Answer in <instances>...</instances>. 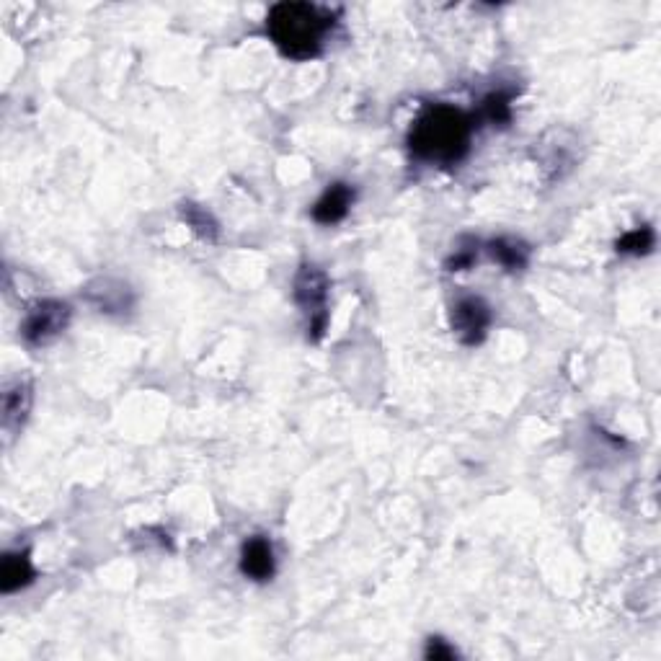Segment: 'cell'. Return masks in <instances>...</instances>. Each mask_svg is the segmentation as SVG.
Wrapping results in <instances>:
<instances>
[{
    "label": "cell",
    "instance_id": "obj_1",
    "mask_svg": "<svg viewBox=\"0 0 661 661\" xmlns=\"http://www.w3.org/2000/svg\"><path fill=\"white\" fill-rule=\"evenodd\" d=\"M473 117L447 104L429 106L421 112L411 132H408V150L416 161L432 166H455L468 155L473 140Z\"/></svg>",
    "mask_w": 661,
    "mask_h": 661
},
{
    "label": "cell",
    "instance_id": "obj_2",
    "mask_svg": "<svg viewBox=\"0 0 661 661\" xmlns=\"http://www.w3.org/2000/svg\"><path fill=\"white\" fill-rule=\"evenodd\" d=\"M336 16L313 3H277L266 16V34L290 60H313L326 47Z\"/></svg>",
    "mask_w": 661,
    "mask_h": 661
},
{
    "label": "cell",
    "instance_id": "obj_3",
    "mask_svg": "<svg viewBox=\"0 0 661 661\" xmlns=\"http://www.w3.org/2000/svg\"><path fill=\"white\" fill-rule=\"evenodd\" d=\"M328 277L321 266L303 264L295 274V303L308 318V339L321 341L328 328Z\"/></svg>",
    "mask_w": 661,
    "mask_h": 661
},
{
    "label": "cell",
    "instance_id": "obj_4",
    "mask_svg": "<svg viewBox=\"0 0 661 661\" xmlns=\"http://www.w3.org/2000/svg\"><path fill=\"white\" fill-rule=\"evenodd\" d=\"M70 305L62 300H39L26 310L21 321V339L29 346H44L65 334L70 323Z\"/></svg>",
    "mask_w": 661,
    "mask_h": 661
},
{
    "label": "cell",
    "instance_id": "obj_5",
    "mask_svg": "<svg viewBox=\"0 0 661 661\" xmlns=\"http://www.w3.org/2000/svg\"><path fill=\"white\" fill-rule=\"evenodd\" d=\"M494 313L491 305L476 295H465L455 300L450 310V326L465 346H476L489 334Z\"/></svg>",
    "mask_w": 661,
    "mask_h": 661
},
{
    "label": "cell",
    "instance_id": "obj_6",
    "mask_svg": "<svg viewBox=\"0 0 661 661\" xmlns=\"http://www.w3.org/2000/svg\"><path fill=\"white\" fill-rule=\"evenodd\" d=\"M354 204V186L344 184V181H334V184H328L326 192L321 194L316 204H313V220L318 225H336L341 223L349 210H352Z\"/></svg>",
    "mask_w": 661,
    "mask_h": 661
},
{
    "label": "cell",
    "instance_id": "obj_7",
    "mask_svg": "<svg viewBox=\"0 0 661 661\" xmlns=\"http://www.w3.org/2000/svg\"><path fill=\"white\" fill-rule=\"evenodd\" d=\"M241 571L251 581H269L277 571V561H274V548L269 538L264 535H254L248 538L241 548Z\"/></svg>",
    "mask_w": 661,
    "mask_h": 661
},
{
    "label": "cell",
    "instance_id": "obj_8",
    "mask_svg": "<svg viewBox=\"0 0 661 661\" xmlns=\"http://www.w3.org/2000/svg\"><path fill=\"white\" fill-rule=\"evenodd\" d=\"M86 297L101 313H127L132 308V290L117 279H96L86 287Z\"/></svg>",
    "mask_w": 661,
    "mask_h": 661
},
{
    "label": "cell",
    "instance_id": "obj_9",
    "mask_svg": "<svg viewBox=\"0 0 661 661\" xmlns=\"http://www.w3.org/2000/svg\"><path fill=\"white\" fill-rule=\"evenodd\" d=\"M31 398H34L31 383L24 377L6 385V390H3V427L19 429L24 424L26 416H29Z\"/></svg>",
    "mask_w": 661,
    "mask_h": 661
},
{
    "label": "cell",
    "instance_id": "obj_10",
    "mask_svg": "<svg viewBox=\"0 0 661 661\" xmlns=\"http://www.w3.org/2000/svg\"><path fill=\"white\" fill-rule=\"evenodd\" d=\"M37 579V571L31 566L29 553H6L3 566H0V589L6 594L19 592V589L29 587L31 581Z\"/></svg>",
    "mask_w": 661,
    "mask_h": 661
},
{
    "label": "cell",
    "instance_id": "obj_11",
    "mask_svg": "<svg viewBox=\"0 0 661 661\" xmlns=\"http://www.w3.org/2000/svg\"><path fill=\"white\" fill-rule=\"evenodd\" d=\"M489 254L507 272H522L530 264V246L517 238H496L489 243Z\"/></svg>",
    "mask_w": 661,
    "mask_h": 661
},
{
    "label": "cell",
    "instance_id": "obj_12",
    "mask_svg": "<svg viewBox=\"0 0 661 661\" xmlns=\"http://www.w3.org/2000/svg\"><path fill=\"white\" fill-rule=\"evenodd\" d=\"M478 119L491 127H507L512 122V93L494 91L478 106Z\"/></svg>",
    "mask_w": 661,
    "mask_h": 661
},
{
    "label": "cell",
    "instance_id": "obj_13",
    "mask_svg": "<svg viewBox=\"0 0 661 661\" xmlns=\"http://www.w3.org/2000/svg\"><path fill=\"white\" fill-rule=\"evenodd\" d=\"M181 217H184V223L189 225L199 238H204V241H215L217 235H220V225H217V220L212 217V212L204 210L202 204L184 202L181 204Z\"/></svg>",
    "mask_w": 661,
    "mask_h": 661
},
{
    "label": "cell",
    "instance_id": "obj_14",
    "mask_svg": "<svg viewBox=\"0 0 661 661\" xmlns=\"http://www.w3.org/2000/svg\"><path fill=\"white\" fill-rule=\"evenodd\" d=\"M654 243H656L654 230H651L649 225H641V228H633V230H628L625 235H620L618 243H615V248H618L620 254L646 256L651 248H654Z\"/></svg>",
    "mask_w": 661,
    "mask_h": 661
},
{
    "label": "cell",
    "instance_id": "obj_15",
    "mask_svg": "<svg viewBox=\"0 0 661 661\" xmlns=\"http://www.w3.org/2000/svg\"><path fill=\"white\" fill-rule=\"evenodd\" d=\"M424 656H427V659H455V656H458V651L452 649L445 638H429Z\"/></svg>",
    "mask_w": 661,
    "mask_h": 661
},
{
    "label": "cell",
    "instance_id": "obj_16",
    "mask_svg": "<svg viewBox=\"0 0 661 661\" xmlns=\"http://www.w3.org/2000/svg\"><path fill=\"white\" fill-rule=\"evenodd\" d=\"M473 261H476V251H473V248H460L458 254L447 261V269H450V272H463V269L473 266Z\"/></svg>",
    "mask_w": 661,
    "mask_h": 661
}]
</instances>
